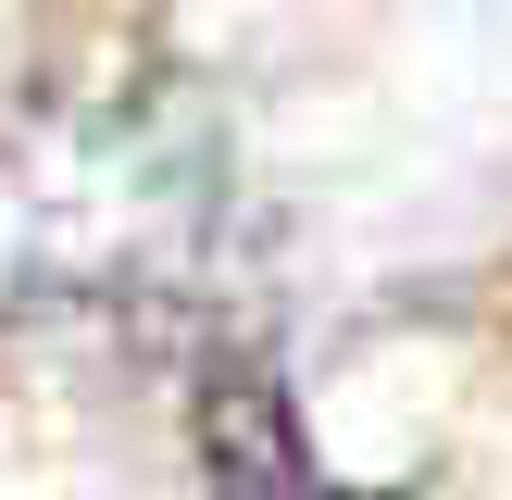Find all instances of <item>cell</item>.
Masks as SVG:
<instances>
[{
  "label": "cell",
  "instance_id": "1",
  "mask_svg": "<svg viewBox=\"0 0 512 500\" xmlns=\"http://www.w3.org/2000/svg\"><path fill=\"white\" fill-rule=\"evenodd\" d=\"M200 475H213V500H363L313 463V438L263 363H225L200 388Z\"/></svg>",
  "mask_w": 512,
  "mask_h": 500
}]
</instances>
